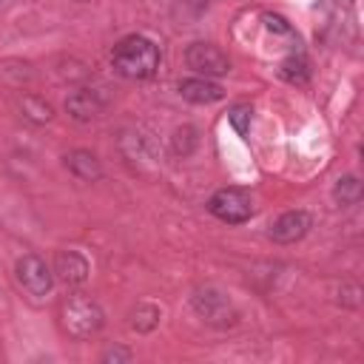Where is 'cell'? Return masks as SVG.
<instances>
[{"label": "cell", "mask_w": 364, "mask_h": 364, "mask_svg": "<svg viewBox=\"0 0 364 364\" xmlns=\"http://www.w3.org/2000/svg\"><path fill=\"white\" fill-rule=\"evenodd\" d=\"M65 108L74 119L85 122V119H94L100 111H102V100L97 97V91H74L68 100H65Z\"/></svg>", "instance_id": "9"}, {"label": "cell", "mask_w": 364, "mask_h": 364, "mask_svg": "<svg viewBox=\"0 0 364 364\" xmlns=\"http://www.w3.org/2000/svg\"><path fill=\"white\" fill-rule=\"evenodd\" d=\"M60 318L63 330L74 338H91L102 327V310L97 307V301L85 296H68L60 307Z\"/></svg>", "instance_id": "2"}, {"label": "cell", "mask_w": 364, "mask_h": 364, "mask_svg": "<svg viewBox=\"0 0 364 364\" xmlns=\"http://www.w3.org/2000/svg\"><path fill=\"white\" fill-rule=\"evenodd\" d=\"M20 108L31 122H48L51 119V105L46 100H40V97H23Z\"/></svg>", "instance_id": "15"}, {"label": "cell", "mask_w": 364, "mask_h": 364, "mask_svg": "<svg viewBox=\"0 0 364 364\" xmlns=\"http://www.w3.org/2000/svg\"><path fill=\"white\" fill-rule=\"evenodd\" d=\"M17 279L20 284L31 293V296H46L51 290V270L46 267V262L34 253H26L17 262Z\"/></svg>", "instance_id": "5"}, {"label": "cell", "mask_w": 364, "mask_h": 364, "mask_svg": "<svg viewBox=\"0 0 364 364\" xmlns=\"http://www.w3.org/2000/svg\"><path fill=\"white\" fill-rule=\"evenodd\" d=\"M310 213H304V210H287V213H282L276 222H273V228H270V236H273V242H279V245H290V242H299L307 230H310Z\"/></svg>", "instance_id": "7"}, {"label": "cell", "mask_w": 364, "mask_h": 364, "mask_svg": "<svg viewBox=\"0 0 364 364\" xmlns=\"http://www.w3.org/2000/svg\"><path fill=\"white\" fill-rule=\"evenodd\" d=\"M159 324V307L154 304H139L134 313H131V327L139 330V333H148Z\"/></svg>", "instance_id": "14"}, {"label": "cell", "mask_w": 364, "mask_h": 364, "mask_svg": "<svg viewBox=\"0 0 364 364\" xmlns=\"http://www.w3.org/2000/svg\"><path fill=\"white\" fill-rule=\"evenodd\" d=\"M54 273L65 284H82L88 279V262L77 250H63L57 256V262H54Z\"/></svg>", "instance_id": "8"}, {"label": "cell", "mask_w": 364, "mask_h": 364, "mask_svg": "<svg viewBox=\"0 0 364 364\" xmlns=\"http://www.w3.org/2000/svg\"><path fill=\"white\" fill-rule=\"evenodd\" d=\"M279 77L287 80V82L301 85V82H307V77H310V65H307V60H304L301 54H293V57L282 60V65H279Z\"/></svg>", "instance_id": "12"}, {"label": "cell", "mask_w": 364, "mask_h": 364, "mask_svg": "<svg viewBox=\"0 0 364 364\" xmlns=\"http://www.w3.org/2000/svg\"><path fill=\"white\" fill-rule=\"evenodd\" d=\"M0 3H3V0H0Z\"/></svg>", "instance_id": "20"}, {"label": "cell", "mask_w": 364, "mask_h": 364, "mask_svg": "<svg viewBox=\"0 0 364 364\" xmlns=\"http://www.w3.org/2000/svg\"><path fill=\"white\" fill-rule=\"evenodd\" d=\"M65 165H68V171L74 176H80L85 182L100 179V173H102V168H100V162H97V156L91 151H74V154H68L65 156Z\"/></svg>", "instance_id": "11"}, {"label": "cell", "mask_w": 364, "mask_h": 364, "mask_svg": "<svg viewBox=\"0 0 364 364\" xmlns=\"http://www.w3.org/2000/svg\"><path fill=\"white\" fill-rule=\"evenodd\" d=\"M208 208H210V213H213L216 219L230 222V225H239V222H245V219L253 213L250 196H247L245 191H239V188H222V191H216V193L210 196Z\"/></svg>", "instance_id": "3"}, {"label": "cell", "mask_w": 364, "mask_h": 364, "mask_svg": "<svg viewBox=\"0 0 364 364\" xmlns=\"http://www.w3.org/2000/svg\"><path fill=\"white\" fill-rule=\"evenodd\" d=\"M102 361H131V353L128 350H108L105 355H102Z\"/></svg>", "instance_id": "19"}, {"label": "cell", "mask_w": 364, "mask_h": 364, "mask_svg": "<svg viewBox=\"0 0 364 364\" xmlns=\"http://www.w3.org/2000/svg\"><path fill=\"white\" fill-rule=\"evenodd\" d=\"M111 63H114L117 74H122L128 80H145L159 68V48L148 37L131 34L114 46Z\"/></svg>", "instance_id": "1"}, {"label": "cell", "mask_w": 364, "mask_h": 364, "mask_svg": "<svg viewBox=\"0 0 364 364\" xmlns=\"http://www.w3.org/2000/svg\"><path fill=\"white\" fill-rule=\"evenodd\" d=\"M185 63H188V68H193L196 74H205V77H222L230 71L228 54L219 51L213 43H191L185 51Z\"/></svg>", "instance_id": "4"}, {"label": "cell", "mask_w": 364, "mask_h": 364, "mask_svg": "<svg viewBox=\"0 0 364 364\" xmlns=\"http://www.w3.org/2000/svg\"><path fill=\"white\" fill-rule=\"evenodd\" d=\"M250 117H253L250 105H236V108L228 114V119H230V125L236 128V134H239V136H245V134L250 131Z\"/></svg>", "instance_id": "17"}, {"label": "cell", "mask_w": 364, "mask_h": 364, "mask_svg": "<svg viewBox=\"0 0 364 364\" xmlns=\"http://www.w3.org/2000/svg\"><path fill=\"white\" fill-rule=\"evenodd\" d=\"M196 131L191 128V125H182V128H176L173 131V136H171V145H173V151L176 154H182V156H188L193 148H196Z\"/></svg>", "instance_id": "16"}, {"label": "cell", "mask_w": 364, "mask_h": 364, "mask_svg": "<svg viewBox=\"0 0 364 364\" xmlns=\"http://www.w3.org/2000/svg\"><path fill=\"white\" fill-rule=\"evenodd\" d=\"M333 196H336L338 205H355V202L361 199V182H358L355 176H344V179L336 182Z\"/></svg>", "instance_id": "13"}, {"label": "cell", "mask_w": 364, "mask_h": 364, "mask_svg": "<svg viewBox=\"0 0 364 364\" xmlns=\"http://www.w3.org/2000/svg\"><path fill=\"white\" fill-rule=\"evenodd\" d=\"M264 23H267V28H270V31H279V34H290V26H287V20H284V17H279V14H264Z\"/></svg>", "instance_id": "18"}, {"label": "cell", "mask_w": 364, "mask_h": 364, "mask_svg": "<svg viewBox=\"0 0 364 364\" xmlns=\"http://www.w3.org/2000/svg\"><path fill=\"white\" fill-rule=\"evenodd\" d=\"M193 307L199 310V316H205L208 321H213V324H230L233 321V307H230V301H228V296L225 293H219V290H213V287H205V290H199L196 296H193Z\"/></svg>", "instance_id": "6"}, {"label": "cell", "mask_w": 364, "mask_h": 364, "mask_svg": "<svg viewBox=\"0 0 364 364\" xmlns=\"http://www.w3.org/2000/svg\"><path fill=\"white\" fill-rule=\"evenodd\" d=\"M179 91L188 102H216V100L225 97L222 85L210 82L208 77L205 80H185V82H179Z\"/></svg>", "instance_id": "10"}]
</instances>
